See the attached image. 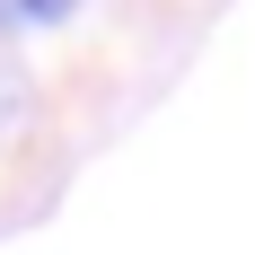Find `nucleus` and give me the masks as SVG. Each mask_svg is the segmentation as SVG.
Here are the masks:
<instances>
[{
	"label": "nucleus",
	"instance_id": "1",
	"mask_svg": "<svg viewBox=\"0 0 255 255\" xmlns=\"http://www.w3.org/2000/svg\"><path fill=\"white\" fill-rule=\"evenodd\" d=\"M79 0H18V26H62Z\"/></svg>",
	"mask_w": 255,
	"mask_h": 255
},
{
	"label": "nucleus",
	"instance_id": "2",
	"mask_svg": "<svg viewBox=\"0 0 255 255\" xmlns=\"http://www.w3.org/2000/svg\"><path fill=\"white\" fill-rule=\"evenodd\" d=\"M9 26H18V0H0V35H9Z\"/></svg>",
	"mask_w": 255,
	"mask_h": 255
}]
</instances>
